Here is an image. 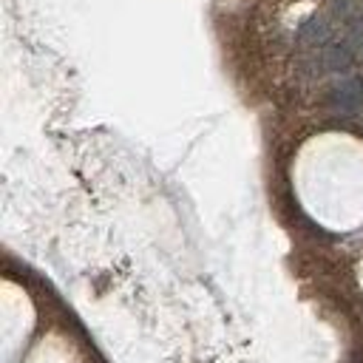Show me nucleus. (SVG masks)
<instances>
[]
</instances>
